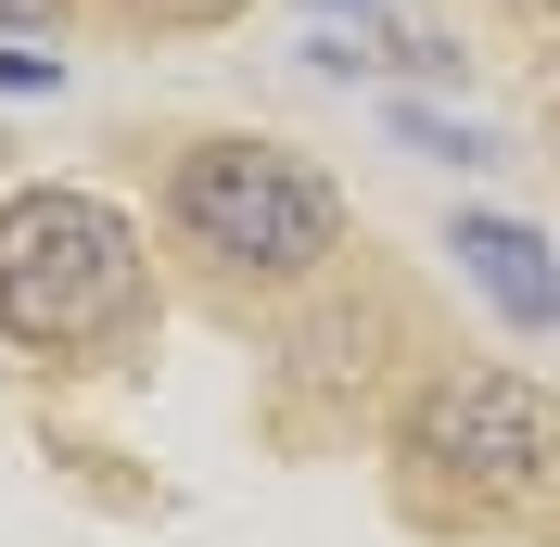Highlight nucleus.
<instances>
[{
  "mask_svg": "<svg viewBox=\"0 0 560 547\" xmlns=\"http://www.w3.org/2000/svg\"><path fill=\"white\" fill-rule=\"evenodd\" d=\"M331 13H345V0H331Z\"/></svg>",
  "mask_w": 560,
  "mask_h": 547,
  "instance_id": "obj_10",
  "label": "nucleus"
},
{
  "mask_svg": "<svg viewBox=\"0 0 560 547\" xmlns=\"http://www.w3.org/2000/svg\"><path fill=\"white\" fill-rule=\"evenodd\" d=\"M65 0H0V38H26V26H51Z\"/></svg>",
  "mask_w": 560,
  "mask_h": 547,
  "instance_id": "obj_8",
  "label": "nucleus"
},
{
  "mask_svg": "<svg viewBox=\"0 0 560 547\" xmlns=\"http://www.w3.org/2000/svg\"><path fill=\"white\" fill-rule=\"evenodd\" d=\"M395 458L420 484H458V497H523L560 458V408L523 370H433L395 420Z\"/></svg>",
  "mask_w": 560,
  "mask_h": 547,
  "instance_id": "obj_3",
  "label": "nucleus"
},
{
  "mask_svg": "<svg viewBox=\"0 0 560 547\" xmlns=\"http://www.w3.org/2000/svg\"><path fill=\"white\" fill-rule=\"evenodd\" d=\"M166 230L217 280H318L345 242V191L293 153V140H205L166 178Z\"/></svg>",
  "mask_w": 560,
  "mask_h": 547,
  "instance_id": "obj_2",
  "label": "nucleus"
},
{
  "mask_svg": "<svg viewBox=\"0 0 560 547\" xmlns=\"http://www.w3.org/2000/svg\"><path fill=\"white\" fill-rule=\"evenodd\" d=\"M115 13H128V26H230L243 0H115Z\"/></svg>",
  "mask_w": 560,
  "mask_h": 547,
  "instance_id": "obj_6",
  "label": "nucleus"
},
{
  "mask_svg": "<svg viewBox=\"0 0 560 547\" xmlns=\"http://www.w3.org/2000/svg\"><path fill=\"white\" fill-rule=\"evenodd\" d=\"M446 255H458V280H471L510 331H560V255L523 230V217H458Z\"/></svg>",
  "mask_w": 560,
  "mask_h": 547,
  "instance_id": "obj_4",
  "label": "nucleus"
},
{
  "mask_svg": "<svg viewBox=\"0 0 560 547\" xmlns=\"http://www.w3.org/2000/svg\"><path fill=\"white\" fill-rule=\"evenodd\" d=\"M383 128L408 140V153H446V166H485V128H458V115H420V103H395Z\"/></svg>",
  "mask_w": 560,
  "mask_h": 547,
  "instance_id": "obj_5",
  "label": "nucleus"
},
{
  "mask_svg": "<svg viewBox=\"0 0 560 547\" xmlns=\"http://www.w3.org/2000/svg\"><path fill=\"white\" fill-rule=\"evenodd\" d=\"M510 13H560V0H510Z\"/></svg>",
  "mask_w": 560,
  "mask_h": 547,
  "instance_id": "obj_9",
  "label": "nucleus"
},
{
  "mask_svg": "<svg viewBox=\"0 0 560 547\" xmlns=\"http://www.w3.org/2000/svg\"><path fill=\"white\" fill-rule=\"evenodd\" d=\"M153 318V255L103 191L38 178L0 205V331L38 357H103Z\"/></svg>",
  "mask_w": 560,
  "mask_h": 547,
  "instance_id": "obj_1",
  "label": "nucleus"
},
{
  "mask_svg": "<svg viewBox=\"0 0 560 547\" xmlns=\"http://www.w3.org/2000/svg\"><path fill=\"white\" fill-rule=\"evenodd\" d=\"M0 90H65V51H0Z\"/></svg>",
  "mask_w": 560,
  "mask_h": 547,
  "instance_id": "obj_7",
  "label": "nucleus"
}]
</instances>
